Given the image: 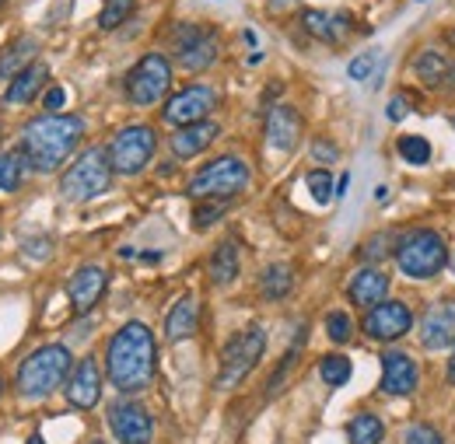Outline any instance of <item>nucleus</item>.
Returning a JSON list of instances; mask_svg holds the SVG:
<instances>
[{
    "instance_id": "obj_1",
    "label": "nucleus",
    "mask_w": 455,
    "mask_h": 444,
    "mask_svg": "<svg viewBox=\"0 0 455 444\" xmlns=\"http://www.w3.org/2000/svg\"><path fill=\"white\" fill-rule=\"evenodd\" d=\"M84 140V119L70 115V112H50L32 119L21 130V155L32 171L39 175H53L57 168L67 165V158L77 151V144Z\"/></svg>"
},
{
    "instance_id": "obj_2",
    "label": "nucleus",
    "mask_w": 455,
    "mask_h": 444,
    "mask_svg": "<svg viewBox=\"0 0 455 444\" xmlns=\"http://www.w3.org/2000/svg\"><path fill=\"white\" fill-rule=\"evenodd\" d=\"M155 336L144 322H126L109 339L106 350V375L119 392H144L155 378Z\"/></svg>"
},
{
    "instance_id": "obj_3",
    "label": "nucleus",
    "mask_w": 455,
    "mask_h": 444,
    "mask_svg": "<svg viewBox=\"0 0 455 444\" xmlns=\"http://www.w3.org/2000/svg\"><path fill=\"white\" fill-rule=\"evenodd\" d=\"M70 368H74V361H70V350L67 346H60V343L39 346L18 368V392L25 399H46L50 392H57L67 382Z\"/></svg>"
},
{
    "instance_id": "obj_4",
    "label": "nucleus",
    "mask_w": 455,
    "mask_h": 444,
    "mask_svg": "<svg viewBox=\"0 0 455 444\" xmlns=\"http://www.w3.org/2000/svg\"><path fill=\"white\" fill-rule=\"evenodd\" d=\"M393 256H396L399 270L410 280H431L449 266V245L431 227H417V231L403 234Z\"/></svg>"
},
{
    "instance_id": "obj_5",
    "label": "nucleus",
    "mask_w": 455,
    "mask_h": 444,
    "mask_svg": "<svg viewBox=\"0 0 455 444\" xmlns=\"http://www.w3.org/2000/svg\"><path fill=\"white\" fill-rule=\"evenodd\" d=\"M113 165H109V151L106 147H88L74 165L63 171L60 178V193L70 203H88L95 196H102L113 186Z\"/></svg>"
},
{
    "instance_id": "obj_6",
    "label": "nucleus",
    "mask_w": 455,
    "mask_h": 444,
    "mask_svg": "<svg viewBox=\"0 0 455 444\" xmlns=\"http://www.w3.org/2000/svg\"><path fill=\"white\" fill-rule=\"evenodd\" d=\"M249 186V165L235 155H221L200 168L189 178V196L193 200H235Z\"/></svg>"
},
{
    "instance_id": "obj_7",
    "label": "nucleus",
    "mask_w": 455,
    "mask_h": 444,
    "mask_svg": "<svg viewBox=\"0 0 455 444\" xmlns=\"http://www.w3.org/2000/svg\"><path fill=\"white\" fill-rule=\"evenodd\" d=\"M155 147H158L155 126L137 123V126H123L106 151H109V165L116 175H137L155 158Z\"/></svg>"
},
{
    "instance_id": "obj_8",
    "label": "nucleus",
    "mask_w": 455,
    "mask_h": 444,
    "mask_svg": "<svg viewBox=\"0 0 455 444\" xmlns=\"http://www.w3.org/2000/svg\"><path fill=\"white\" fill-rule=\"evenodd\" d=\"M263 350H267V333L259 329V326H252V329H245V333H235L231 339L225 343V350H221V375H218V389L228 392L235 389L256 364H259V357H263Z\"/></svg>"
},
{
    "instance_id": "obj_9",
    "label": "nucleus",
    "mask_w": 455,
    "mask_h": 444,
    "mask_svg": "<svg viewBox=\"0 0 455 444\" xmlns=\"http://www.w3.org/2000/svg\"><path fill=\"white\" fill-rule=\"evenodd\" d=\"M172 91V63L162 53H144L126 74V99L133 106H158Z\"/></svg>"
},
{
    "instance_id": "obj_10",
    "label": "nucleus",
    "mask_w": 455,
    "mask_h": 444,
    "mask_svg": "<svg viewBox=\"0 0 455 444\" xmlns=\"http://www.w3.org/2000/svg\"><path fill=\"white\" fill-rule=\"evenodd\" d=\"M221 56V36L211 25H179L175 32V59L182 70L200 74L207 67H214Z\"/></svg>"
},
{
    "instance_id": "obj_11",
    "label": "nucleus",
    "mask_w": 455,
    "mask_h": 444,
    "mask_svg": "<svg viewBox=\"0 0 455 444\" xmlns=\"http://www.w3.org/2000/svg\"><path fill=\"white\" fill-rule=\"evenodd\" d=\"M214 109H218V91L211 84H186L182 91H175L169 102H165L162 119L169 126H189V123L211 119Z\"/></svg>"
},
{
    "instance_id": "obj_12",
    "label": "nucleus",
    "mask_w": 455,
    "mask_h": 444,
    "mask_svg": "<svg viewBox=\"0 0 455 444\" xmlns=\"http://www.w3.org/2000/svg\"><path fill=\"white\" fill-rule=\"evenodd\" d=\"M361 329H364V336H371L379 343H393V339L413 329V312L403 301H379L375 308H368Z\"/></svg>"
},
{
    "instance_id": "obj_13",
    "label": "nucleus",
    "mask_w": 455,
    "mask_h": 444,
    "mask_svg": "<svg viewBox=\"0 0 455 444\" xmlns=\"http://www.w3.org/2000/svg\"><path fill=\"white\" fill-rule=\"evenodd\" d=\"M109 427L123 444H148L155 434L151 413L133 399H119L109 406Z\"/></svg>"
},
{
    "instance_id": "obj_14",
    "label": "nucleus",
    "mask_w": 455,
    "mask_h": 444,
    "mask_svg": "<svg viewBox=\"0 0 455 444\" xmlns=\"http://www.w3.org/2000/svg\"><path fill=\"white\" fill-rule=\"evenodd\" d=\"M99 399H102V368L95 357H84L81 364H74L67 378V402L74 409H92Z\"/></svg>"
},
{
    "instance_id": "obj_15",
    "label": "nucleus",
    "mask_w": 455,
    "mask_h": 444,
    "mask_svg": "<svg viewBox=\"0 0 455 444\" xmlns=\"http://www.w3.org/2000/svg\"><path fill=\"white\" fill-rule=\"evenodd\" d=\"M106 287H109V277H106V270L88 263V266H81L74 277L67 280V297H70L74 312H77V315H84V312H92V308L102 301Z\"/></svg>"
},
{
    "instance_id": "obj_16",
    "label": "nucleus",
    "mask_w": 455,
    "mask_h": 444,
    "mask_svg": "<svg viewBox=\"0 0 455 444\" xmlns=\"http://www.w3.org/2000/svg\"><path fill=\"white\" fill-rule=\"evenodd\" d=\"M420 343H424V350L455 346V301H438L427 308V315L420 322Z\"/></svg>"
},
{
    "instance_id": "obj_17",
    "label": "nucleus",
    "mask_w": 455,
    "mask_h": 444,
    "mask_svg": "<svg viewBox=\"0 0 455 444\" xmlns=\"http://www.w3.org/2000/svg\"><path fill=\"white\" fill-rule=\"evenodd\" d=\"M218 133H221V126H218L214 119H204V123H189V126H175L169 147H172V155H175L179 162H189V158L204 155V151H207V147L218 140Z\"/></svg>"
},
{
    "instance_id": "obj_18",
    "label": "nucleus",
    "mask_w": 455,
    "mask_h": 444,
    "mask_svg": "<svg viewBox=\"0 0 455 444\" xmlns=\"http://www.w3.org/2000/svg\"><path fill=\"white\" fill-rule=\"evenodd\" d=\"M301 140V115L291 109V106H274L267 112V144L274 151H284L291 155Z\"/></svg>"
},
{
    "instance_id": "obj_19",
    "label": "nucleus",
    "mask_w": 455,
    "mask_h": 444,
    "mask_svg": "<svg viewBox=\"0 0 455 444\" xmlns=\"http://www.w3.org/2000/svg\"><path fill=\"white\" fill-rule=\"evenodd\" d=\"M417 382H420V371L410 353L393 350L382 357V392L386 395H410L417 389Z\"/></svg>"
},
{
    "instance_id": "obj_20",
    "label": "nucleus",
    "mask_w": 455,
    "mask_h": 444,
    "mask_svg": "<svg viewBox=\"0 0 455 444\" xmlns=\"http://www.w3.org/2000/svg\"><path fill=\"white\" fill-rule=\"evenodd\" d=\"M347 297L357 305V308H375L379 301L389 297V274L375 270V266H364L357 270L350 283H347Z\"/></svg>"
},
{
    "instance_id": "obj_21",
    "label": "nucleus",
    "mask_w": 455,
    "mask_h": 444,
    "mask_svg": "<svg viewBox=\"0 0 455 444\" xmlns=\"http://www.w3.org/2000/svg\"><path fill=\"white\" fill-rule=\"evenodd\" d=\"M301 28L308 32V36H315L319 43H330V46H337L343 43V36L350 32V14H343V11H305L301 14Z\"/></svg>"
},
{
    "instance_id": "obj_22",
    "label": "nucleus",
    "mask_w": 455,
    "mask_h": 444,
    "mask_svg": "<svg viewBox=\"0 0 455 444\" xmlns=\"http://www.w3.org/2000/svg\"><path fill=\"white\" fill-rule=\"evenodd\" d=\"M50 77V67L46 63H28L18 77H11V84H7V91H4V102L7 106H25V102H32L36 95H39V88H43V81Z\"/></svg>"
},
{
    "instance_id": "obj_23",
    "label": "nucleus",
    "mask_w": 455,
    "mask_h": 444,
    "mask_svg": "<svg viewBox=\"0 0 455 444\" xmlns=\"http://www.w3.org/2000/svg\"><path fill=\"white\" fill-rule=\"evenodd\" d=\"M196 326H200V305H196L193 294H186V297H179L172 305L169 319H165V336L172 343H182V339H189L196 333Z\"/></svg>"
},
{
    "instance_id": "obj_24",
    "label": "nucleus",
    "mask_w": 455,
    "mask_h": 444,
    "mask_svg": "<svg viewBox=\"0 0 455 444\" xmlns=\"http://www.w3.org/2000/svg\"><path fill=\"white\" fill-rule=\"evenodd\" d=\"M36 56H39V43H36L32 36L14 39V43L0 53V77H18L28 63H36Z\"/></svg>"
},
{
    "instance_id": "obj_25",
    "label": "nucleus",
    "mask_w": 455,
    "mask_h": 444,
    "mask_svg": "<svg viewBox=\"0 0 455 444\" xmlns=\"http://www.w3.org/2000/svg\"><path fill=\"white\" fill-rule=\"evenodd\" d=\"M413 74H417L427 88H442V84L452 77V63H449V56L438 53V50H424V53L413 59Z\"/></svg>"
},
{
    "instance_id": "obj_26",
    "label": "nucleus",
    "mask_w": 455,
    "mask_h": 444,
    "mask_svg": "<svg viewBox=\"0 0 455 444\" xmlns=\"http://www.w3.org/2000/svg\"><path fill=\"white\" fill-rule=\"evenodd\" d=\"M207 274L218 287H228L231 280L238 277V245L235 242H221L207 263Z\"/></svg>"
},
{
    "instance_id": "obj_27",
    "label": "nucleus",
    "mask_w": 455,
    "mask_h": 444,
    "mask_svg": "<svg viewBox=\"0 0 455 444\" xmlns=\"http://www.w3.org/2000/svg\"><path fill=\"white\" fill-rule=\"evenodd\" d=\"M291 287H294V270L287 266V263H274V266H267L263 270V277H259V290H263V297H270V301H281L291 294Z\"/></svg>"
},
{
    "instance_id": "obj_28",
    "label": "nucleus",
    "mask_w": 455,
    "mask_h": 444,
    "mask_svg": "<svg viewBox=\"0 0 455 444\" xmlns=\"http://www.w3.org/2000/svg\"><path fill=\"white\" fill-rule=\"evenodd\" d=\"M386 438V424L375 413H357L347 424V441L350 444H379Z\"/></svg>"
},
{
    "instance_id": "obj_29",
    "label": "nucleus",
    "mask_w": 455,
    "mask_h": 444,
    "mask_svg": "<svg viewBox=\"0 0 455 444\" xmlns=\"http://www.w3.org/2000/svg\"><path fill=\"white\" fill-rule=\"evenodd\" d=\"M25 168H28V162H25L21 151H0V189L14 193L25 178Z\"/></svg>"
},
{
    "instance_id": "obj_30",
    "label": "nucleus",
    "mask_w": 455,
    "mask_h": 444,
    "mask_svg": "<svg viewBox=\"0 0 455 444\" xmlns=\"http://www.w3.org/2000/svg\"><path fill=\"white\" fill-rule=\"evenodd\" d=\"M396 151H399V158L410 162V165H427V162H431V144H427L424 137H417V133L399 137Z\"/></svg>"
},
{
    "instance_id": "obj_31",
    "label": "nucleus",
    "mask_w": 455,
    "mask_h": 444,
    "mask_svg": "<svg viewBox=\"0 0 455 444\" xmlns=\"http://www.w3.org/2000/svg\"><path fill=\"white\" fill-rule=\"evenodd\" d=\"M319 375H323V382H326V385L340 389V385L350 382V361L340 357V353H330V357H323V361H319Z\"/></svg>"
},
{
    "instance_id": "obj_32",
    "label": "nucleus",
    "mask_w": 455,
    "mask_h": 444,
    "mask_svg": "<svg viewBox=\"0 0 455 444\" xmlns=\"http://www.w3.org/2000/svg\"><path fill=\"white\" fill-rule=\"evenodd\" d=\"M133 11H137V0H106V7H102V14H99V28H102V32H113V28H119Z\"/></svg>"
},
{
    "instance_id": "obj_33",
    "label": "nucleus",
    "mask_w": 455,
    "mask_h": 444,
    "mask_svg": "<svg viewBox=\"0 0 455 444\" xmlns=\"http://www.w3.org/2000/svg\"><path fill=\"white\" fill-rule=\"evenodd\" d=\"M308 193L315 196V203H330V200H337V189H333V175L326 171V168H315V171H308Z\"/></svg>"
},
{
    "instance_id": "obj_34",
    "label": "nucleus",
    "mask_w": 455,
    "mask_h": 444,
    "mask_svg": "<svg viewBox=\"0 0 455 444\" xmlns=\"http://www.w3.org/2000/svg\"><path fill=\"white\" fill-rule=\"evenodd\" d=\"M326 336H330L333 343H347V339L354 336V322L347 319V312H330V315H326Z\"/></svg>"
},
{
    "instance_id": "obj_35",
    "label": "nucleus",
    "mask_w": 455,
    "mask_h": 444,
    "mask_svg": "<svg viewBox=\"0 0 455 444\" xmlns=\"http://www.w3.org/2000/svg\"><path fill=\"white\" fill-rule=\"evenodd\" d=\"M225 210H228V200H207V203H200V207H196L193 224H196V227H211L218 218H225Z\"/></svg>"
},
{
    "instance_id": "obj_36",
    "label": "nucleus",
    "mask_w": 455,
    "mask_h": 444,
    "mask_svg": "<svg viewBox=\"0 0 455 444\" xmlns=\"http://www.w3.org/2000/svg\"><path fill=\"white\" fill-rule=\"evenodd\" d=\"M403 444H445V441H442V434H438L435 427H427V424H413V427H406Z\"/></svg>"
},
{
    "instance_id": "obj_37",
    "label": "nucleus",
    "mask_w": 455,
    "mask_h": 444,
    "mask_svg": "<svg viewBox=\"0 0 455 444\" xmlns=\"http://www.w3.org/2000/svg\"><path fill=\"white\" fill-rule=\"evenodd\" d=\"M389 249L396 252V245H393V234H375L368 245H364V259H382V256H389Z\"/></svg>"
},
{
    "instance_id": "obj_38",
    "label": "nucleus",
    "mask_w": 455,
    "mask_h": 444,
    "mask_svg": "<svg viewBox=\"0 0 455 444\" xmlns=\"http://www.w3.org/2000/svg\"><path fill=\"white\" fill-rule=\"evenodd\" d=\"M375 59H379V53H361L357 59H350V67H347V74L354 77V81H364L371 70H375Z\"/></svg>"
},
{
    "instance_id": "obj_39",
    "label": "nucleus",
    "mask_w": 455,
    "mask_h": 444,
    "mask_svg": "<svg viewBox=\"0 0 455 444\" xmlns=\"http://www.w3.org/2000/svg\"><path fill=\"white\" fill-rule=\"evenodd\" d=\"M312 155H315V162H337L340 151H337L333 144H326V140H315V144H312Z\"/></svg>"
},
{
    "instance_id": "obj_40",
    "label": "nucleus",
    "mask_w": 455,
    "mask_h": 444,
    "mask_svg": "<svg viewBox=\"0 0 455 444\" xmlns=\"http://www.w3.org/2000/svg\"><path fill=\"white\" fill-rule=\"evenodd\" d=\"M63 102H67V91H63V88H50V91H46V99H43L46 112H60L63 109Z\"/></svg>"
},
{
    "instance_id": "obj_41",
    "label": "nucleus",
    "mask_w": 455,
    "mask_h": 444,
    "mask_svg": "<svg viewBox=\"0 0 455 444\" xmlns=\"http://www.w3.org/2000/svg\"><path fill=\"white\" fill-rule=\"evenodd\" d=\"M406 112H410V102H406V99H393V102H389V123L406 119Z\"/></svg>"
},
{
    "instance_id": "obj_42",
    "label": "nucleus",
    "mask_w": 455,
    "mask_h": 444,
    "mask_svg": "<svg viewBox=\"0 0 455 444\" xmlns=\"http://www.w3.org/2000/svg\"><path fill=\"white\" fill-rule=\"evenodd\" d=\"M375 200H379V203H386V200H389V189H386V186H379V189H375Z\"/></svg>"
},
{
    "instance_id": "obj_43",
    "label": "nucleus",
    "mask_w": 455,
    "mask_h": 444,
    "mask_svg": "<svg viewBox=\"0 0 455 444\" xmlns=\"http://www.w3.org/2000/svg\"><path fill=\"white\" fill-rule=\"evenodd\" d=\"M347 186H350V175H343L340 182H337V196H343V193H347Z\"/></svg>"
},
{
    "instance_id": "obj_44",
    "label": "nucleus",
    "mask_w": 455,
    "mask_h": 444,
    "mask_svg": "<svg viewBox=\"0 0 455 444\" xmlns=\"http://www.w3.org/2000/svg\"><path fill=\"white\" fill-rule=\"evenodd\" d=\"M449 378L455 382V350H452V361H449Z\"/></svg>"
},
{
    "instance_id": "obj_45",
    "label": "nucleus",
    "mask_w": 455,
    "mask_h": 444,
    "mask_svg": "<svg viewBox=\"0 0 455 444\" xmlns=\"http://www.w3.org/2000/svg\"><path fill=\"white\" fill-rule=\"evenodd\" d=\"M28 444H46V441H43V438H39V434H36V438H28Z\"/></svg>"
},
{
    "instance_id": "obj_46",
    "label": "nucleus",
    "mask_w": 455,
    "mask_h": 444,
    "mask_svg": "<svg viewBox=\"0 0 455 444\" xmlns=\"http://www.w3.org/2000/svg\"><path fill=\"white\" fill-rule=\"evenodd\" d=\"M452 274H455V256H452Z\"/></svg>"
},
{
    "instance_id": "obj_47",
    "label": "nucleus",
    "mask_w": 455,
    "mask_h": 444,
    "mask_svg": "<svg viewBox=\"0 0 455 444\" xmlns=\"http://www.w3.org/2000/svg\"><path fill=\"white\" fill-rule=\"evenodd\" d=\"M0 392H4V378H0Z\"/></svg>"
},
{
    "instance_id": "obj_48",
    "label": "nucleus",
    "mask_w": 455,
    "mask_h": 444,
    "mask_svg": "<svg viewBox=\"0 0 455 444\" xmlns=\"http://www.w3.org/2000/svg\"><path fill=\"white\" fill-rule=\"evenodd\" d=\"M452 81H455V67H452Z\"/></svg>"
},
{
    "instance_id": "obj_49",
    "label": "nucleus",
    "mask_w": 455,
    "mask_h": 444,
    "mask_svg": "<svg viewBox=\"0 0 455 444\" xmlns=\"http://www.w3.org/2000/svg\"><path fill=\"white\" fill-rule=\"evenodd\" d=\"M417 4H427V0H417Z\"/></svg>"
},
{
    "instance_id": "obj_50",
    "label": "nucleus",
    "mask_w": 455,
    "mask_h": 444,
    "mask_svg": "<svg viewBox=\"0 0 455 444\" xmlns=\"http://www.w3.org/2000/svg\"><path fill=\"white\" fill-rule=\"evenodd\" d=\"M452 43H455V32H452Z\"/></svg>"
},
{
    "instance_id": "obj_51",
    "label": "nucleus",
    "mask_w": 455,
    "mask_h": 444,
    "mask_svg": "<svg viewBox=\"0 0 455 444\" xmlns=\"http://www.w3.org/2000/svg\"><path fill=\"white\" fill-rule=\"evenodd\" d=\"M92 444H102V441H92Z\"/></svg>"
}]
</instances>
